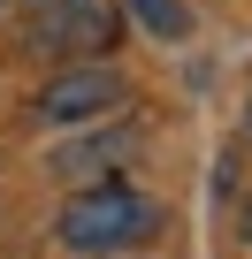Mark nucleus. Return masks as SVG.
Segmentation results:
<instances>
[{"label":"nucleus","mask_w":252,"mask_h":259,"mask_svg":"<svg viewBox=\"0 0 252 259\" xmlns=\"http://www.w3.org/2000/svg\"><path fill=\"white\" fill-rule=\"evenodd\" d=\"M115 38H122L115 0H46L31 16V54H54V61H107Z\"/></svg>","instance_id":"f03ea898"},{"label":"nucleus","mask_w":252,"mask_h":259,"mask_svg":"<svg viewBox=\"0 0 252 259\" xmlns=\"http://www.w3.org/2000/svg\"><path fill=\"white\" fill-rule=\"evenodd\" d=\"M122 153H130V130H115V138H92V145H69L61 160H54V176H69V183H107V168L122 160Z\"/></svg>","instance_id":"20e7f679"},{"label":"nucleus","mask_w":252,"mask_h":259,"mask_svg":"<svg viewBox=\"0 0 252 259\" xmlns=\"http://www.w3.org/2000/svg\"><path fill=\"white\" fill-rule=\"evenodd\" d=\"M244 244H252V198H244Z\"/></svg>","instance_id":"423d86ee"},{"label":"nucleus","mask_w":252,"mask_h":259,"mask_svg":"<svg viewBox=\"0 0 252 259\" xmlns=\"http://www.w3.org/2000/svg\"><path fill=\"white\" fill-rule=\"evenodd\" d=\"M130 16L153 38H191V8H184V0H130Z\"/></svg>","instance_id":"39448f33"},{"label":"nucleus","mask_w":252,"mask_h":259,"mask_svg":"<svg viewBox=\"0 0 252 259\" xmlns=\"http://www.w3.org/2000/svg\"><path fill=\"white\" fill-rule=\"evenodd\" d=\"M61 244L69 251H92V259H107V251H130V244H146L153 229H161V206L146 198V191H130V183H84L69 206H61Z\"/></svg>","instance_id":"f257e3e1"},{"label":"nucleus","mask_w":252,"mask_h":259,"mask_svg":"<svg viewBox=\"0 0 252 259\" xmlns=\"http://www.w3.org/2000/svg\"><path fill=\"white\" fill-rule=\"evenodd\" d=\"M122 99H130V84H122L107 61H69L61 76H46V92H39V122H107Z\"/></svg>","instance_id":"7ed1b4c3"}]
</instances>
